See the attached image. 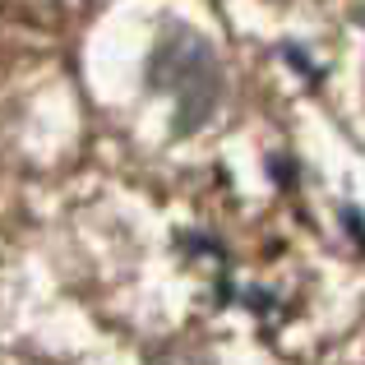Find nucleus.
Segmentation results:
<instances>
[{"label": "nucleus", "mask_w": 365, "mask_h": 365, "mask_svg": "<svg viewBox=\"0 0 365 365\" xmlns=\"http://www.w3.org/2000/svg\"><path fill=\"white\" fill-rule=\"evenodd\" d=\"M153 83L171 93L176 102V125L180 130H199L217 107L222 93V74H217V56L195 28H171L162 42L153 46Z\"/></svg>", "instance_id": "obj_1"}, {"label": "nucleus", "mask_w": 365, "mask_h": 365, "mask_svg": "<svg viewBox=\"0 0 365 365\" xmlns=\"http://www.w3.org/2000/svg\"><path fill=\"white\" fill-rule=\"evenodd\" d=\"M158 365H199V361H185V356H167V361H158Z\"/></svg>", "instance_id": "obj_2"}]
</instances>
